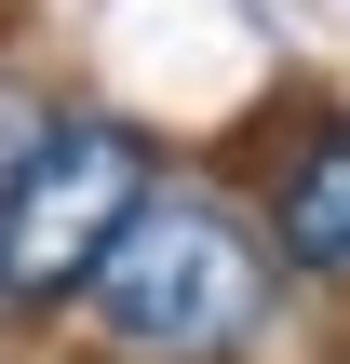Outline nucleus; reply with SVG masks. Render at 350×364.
I'll list each match as a JSON object with an SVG mask.
<instances>
[{
	"label": "nucleus",
	"instance_id": "39448f33",
	"mask_svg": "<svg viewBox=\"0 0 350 364\" xmlns=\"http://www.w3.org/2000/svg\"><path fill=\"white\" fill-rule=\"evenodd\" d=\"M310 364H350V324H337V338H324V351H310Z\"/></svg>",
	"mask_w": 350,
	"mask_h": 364
},
{
	"label": "nucleus",
	"instance_id": "f03ea898",
	"mask_svg": "<svg viewBox=\"0 0 350 364\" xmlns=\"http://www.w3.org/2000/svg\"><path fill=\"white\" fill-rule=\"evenodd\" d=\"M148 189H162L148 135H135L121 108H67V122L40 135V162L0 189V297H13V311H67V297L94 284V257L135 230Z\"/></svg>",
	"mask_w": 350,
	"mask_h": 364
},
{
	"label": "nucleus",
	"instance_id": "7ed1b4c3",
	"mask_svg": "<svg viewBox=\"0 0 350 364\" xmlns=\"http://www.w3.org/2000/svg\"><path fill=\"white\" fill-rule=\"evenodd\" d=\"M229 176H243V216L270 230L283 270L350 284V108L337 95H283V108L229 149Z\"/></svg>",
	"mask_w": 350,
	"mask_h": 364
},
{
	"label": "nucleus",
	"instance_id": "f257e3e1",
	"mask_svg": "<svg viewBox=\"0 0 350 364\" xmlns=\"http://www.w3.org/2000/svg\"><path fill=\"white\" fill-rule=\"evenodd\" d=\"M94 364H243L283 311V257L243 203L216 189H148L135 230L94 257V284L67 297Z\"/></svg>",
	"mask_w": 350,
	"mask_h": 364
},
{
	"label": "nucleus",
	"instance_id": "20e7f679",
	"mask_svg": "<svg viewBox=\"0 0 350 364\" xmlns=\"http://www.w3.org/2000/svg\"><path fill=\"white\" fill-rule=\"evenodd\" d=\"M67 122V95H40V81H0V189L40 162V135Z\"/></svg>",
	"mask_w": 350,
	"mask_h": 364
}]
</instances>
